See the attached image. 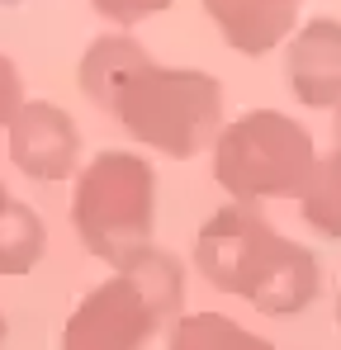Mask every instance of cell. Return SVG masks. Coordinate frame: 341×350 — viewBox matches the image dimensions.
I'll list each match as a JSON object with an SVG mask.
<instances>
[{
  "label": "cell",
  "mask_w": 341,
  "mask_h": 350,
  "mask_svg": "<svg viewBox=\"0 0 341 350\" xmlns=\"http://www.w3.org/2000/svg\"><path fill=\"white\" fill-rule=\"evenodd\" d=\"M24 109V76H19V66L0 53V128L10 123V118Z\"/></svg>",
  "instance_id": "obj_13"
},
{
  "label": "cell",
  "mask_w": 341,
  "mask_h": 350,
  "mask_svg": "<svg viewBox=\"0 0 341 350\" xmlns=\"http://www.w3.org/2000/svg\"><path fill=\"white\" fill-rule=\"evenodd\" d=\"M5 204H10V189H5V185H0V208H5Z\"/></svg>",
  "instance_id": "obj_15"
},
{
  "label": "cell",
  "mask_w": 341,
  "mask_h": 350,
  "mask_svg": "<svg viewBox=\"0 0 341 350\" xmlns=\"http://www.w3.org/2000/svg\"><path fill=\"white\" fill-rule=\"evenodd\" d=\"M43 246H48L43 218H38L29 204L10 199V204L0 208V275H24V270H34L38 256H43Z\"/></svg>",
  "instance_id": "obj_11"
},
{
  "label": "cell",
  "mask_w": 341,
  "mask_h": 350,
  "mask_svg": "<svg viewBox=\"0 0 341 350\" xmlns=\"http://www.w3.org/2000/svg\"><path fill=\"white\" fill-rule=\"evenodd\" d=\"M332 137H337V142H341V100H337V105H332Z\"/></svg>",
  "instance_id": "obj_14"
},
{
  "label": "cell",
  "mask_w": 341,
  "mask_h": 350,
  "mask_svg": "<svg viewBox=\"0 0 341 350\" xmlns=\"http://www.w3.org/2000/svg\"><path fill=\"white\" fill-rule=\"evenodd\" d=\"M337 322H341V298H337Z\"/></svg>",
  "instance_id": "obj_17"
},
{
  "label": "cell",
  "mask_w": 341,
  "mask_h": 350,
  "mask_svg": "<svg viewBox=\"0 0 341 350\" xmlns=\"http://www.w3.org/2000/svg\"><path fill=\"white\" fill-rule=\"evenodd\" d=\"M313 166V133L280 109H251L232 118L214 142V180L232 194V204L299 199Z\"/></svg>",
  "instance_id": "obj_5"
},
{
  "label": "cell",
  "mask_w": 341,
  "mask_h": 350,
  "mask_svg": "<svg viewBox=\"0 0 341 350\" xmlns=\"http://www.w3.org/2000/svg\"><path fill=\"white\" fill-rule=\"evenodd\" d=\"M71 218L90 256L105 265H128L138 251L152 246L157 228V171L147 157L133 152H100L76 175Z\"/></svg>",
  "instance_id": "obj_4"
},
{
  "label": "cell",
  "mask_w": 341,
  "mask_h": 350,
  "mask_svg": "<svg viewBox=\"0 0 341 350\" xmlns=\"http://www.w3.org/2000/svg\"><path fill=\"white\" fill-rule=\"evenodd\" d=\"M10 133V161L34 180H66L81 161V133L76 118L62 105L48 100H24V109L5 123Z\"/></svg>",
  "instance_id": "obj_6"
},
{
  "label": "cell",
  "mask_w": 341,
  "mask_h": 350,
  "mask_svg": "<svg viewBox=\"0 0 341 350\" xmlns=\"http://www.w3.org/2000/svg\"><path fill=\"white\" fill-rule=\"evenodd\" d=\"M90 5H95V14H105L114 24H138V19L162 14L170 0H90Z\"/></svg>",
  "instance_id": "obj_12"
},
{
  "label": "cell",
  "mask_w": 341,
  "mask_h": 350,
  "mask_svg": "<svg viewBox=\"0 0 341 350\" xmlns=\"http://www.w3.org/2000/svg\"><path fill=\"white\" fill-rule=\"evenodd\" d=\"M0 341H5V312H0Z\"/></svg>",
  "instance_id": "obj_16"
},
{
  "label": "cell",
  "mask_w": 341,
  "mask_h": 350,
  "mask_svg": "<svg viewBox=\"0 0 341 350\" xmlns=\"http://www.w3.org/2000/svg\"><path fill=\"white\" fill-rule=\"evenodd\" d=\"M194 270L218 293L247 298L266 317H294L323 289V265L308 246L270 228L256 204H223L194 237Z\"/></svg>",
  "instance_id": "obj_2"
},
{
  "label": "cell",
  "mask_w": 341,
  "mask_h": 350,
  "mask_svg": "<svg viewBox=\"0 0 341 350\" xmlns=\"http://www.w3.org/2000/svg\"><path fill=\"white\" fill-rule=\"evenodd\" d=\"M166 350H275L266 336L247 332L242 322H232L223 312H190L175 317Z\"/></svg>",
  "instance_id": "obj_9"
},
{
  "label": "cell",
  "mask_w": 341,
  "mask_h": 350,
  "mask_svg": "<svg viewBox=\"0 0 341 350\" xmlns=\"http://www.w3.org/2000/svg\"><path fill=\"white\" fill-rule=\"evenodd\" d=\"M180 303L185 265L152 241L76 303L62 332V350H142L147 336L180 312Z\"/></svg>",
  "instance_id": "obj_3"
},
{
  "label": "cell",
  "mask_w": 341,
  "mask_h": 350,
  "mask_svg": "<svg viewBox=\"0 0 341 350\" xmlns=\"http://www.w3.org/2000/svg\"><path fill=\"white\" fill-rule=\"evenodd\" d=\"M199 5L218 24L227 48H237L247 57H261V53H275L280 43L294 38L303 0H199Z\"/></svg>",
  "instance_id": "obj_8"
},
{
  "label": "cell",
  "mask_w": 341,
  "mask_h": 350,
  "mask_svg": "<svg viewBox=\"0 0 341 350\" xmlns=\"http://www.w3.org/2000/svg\"><path fill=\"white\" fill-rule=\"evenodd\" d=\"M284 76L299 105L327 109L341 100V19L337 14H313L294 29L284 43Z\"/></svg>",
  "instance_id": "obj_7"
},
{
  "label": "cell",
  "mask_w": 341,
  "mask_h": 350,
  "mask_svg": "<svg viewBox=\"0 0 341 350\" xmlns=\"http://www.w3.org/2000/svg\"><path fill=\"white\" fill-rule=\"evenodd\" d=\"M299 213L313 232L341 241V142H332V152L318 157V166L299 194Z\"/></svg>",
  "instance_id": "obj_10"
},
{
  "label": "cell",
  "mask_w": 341,
  "mask_h": 350,
  "mask_svg": "<svg viewBox=\"0 0 341 350\" xmlns=\"http://www.w3.org/2000/svg\"><path fill=\"white\" fill-rule=\"evenodd\" d=\"M81 95L142 147L190 161L223 133V85L199 66H162L133 33H100L76 66Z\"/></svg>",
  "instance_id": "obj_1"
}]
</instances>
